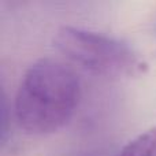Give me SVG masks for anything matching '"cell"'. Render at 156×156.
<instances>
[{"label":"cell","mask_w":156,"mask_h":156,"mask_svg":"<svg viewBox=\"0 0 156 156\" xmlns=\"http://www.w3.org/2000/svg\"><path fill=\"white\" fill-rule=\"evenodd\" d=\"M81 82L63 62L44 58L23 74L15 96V118L29 134H52L63 129L77 111Z\"/></svg>","instance_id":"obj_1"},{"label":"cell","mask_w":156,"mask_h":156,"mask_svg":"<svg viewBox=\"0 0 156 156\" xmlns=\"http://www.w3.org/2000/svg\"><path fill=\"white\" fill-rule=\"evenodd\" d=\"M54 45L85 71L103 78H123L141 70L137 54L126 43L110 36L74 26H62Z\"/></svg>","instance_id":"obj_2"},{"label":"cell","mask_w":156,"mask_h":156,"mask_svg":"<svg viewBox=\"0 0 156 156\" xmlns=\"http://www.w3.org/2000/svg\"><path fill=\"white\" fill-rule=\"evenodd\" d=\"M114 156H156V126L134 137Z\"/></svg>","instance_id":"obj_3"}]
</instances>
